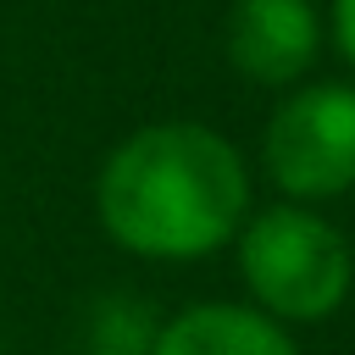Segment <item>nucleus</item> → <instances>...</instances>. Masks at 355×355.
I'll list each match as a JSON object with an SVG mask.
<instances>
[{
    "label": "nucleus",
    "instance_id": "nucleus-1",
    "mask_svg": "<svg viewBox=\"0 0 355 355\" xmlns=\"http://www.w3.org/2000/svg\"><path fill=\"white\" fill-rule=\"evenodd\" d=\"M255 211L244 150L194 116H166L122 133L94 172L100 233L155 266H189L233 244Z\"/></svg>",
    "mask_w": 355,
    "mask_h": 355
},
{
    "label": "nucleus",
    "instance_id": "nucleus-2",
    "mask_svg": "<svg viewBox=\"0 0 355 355\" xmlns=\"http://www.w3.org/2000/svg\"><path fill=\"white\" fill-rule=\"evenodd\" d=\"M233 266L244 300L283 327H316L338 316L355 288V244L316 205H261L233 233Z\"/></svg>",
    "mask_w": 355,
    "mask_h": 355
},
{
    "label": "nucleus",
    "instance_id": "nucleus-3",
    "mask_svg": "<svg viewBox=\"0 0 355 355\" xmlns=\"http://www.w3.org/2000/svg\"><path fill=\"white\" fill-rule=\"evenodd\" d=\"M261 172L294 205L355 189V78H305L277 94L261 128Z\"/></svg>",
    "mask_w": 355,
    "mask_h": 355
},
{
    "label": "nucleus",
    "instance_id": "nucleus-4",
    "mask_svg": "<svg viewBox=\"0 0 355 355\" xmlns=\"http://www.w3.org/2000/svg\"><path fill=\"white\" fill-rule=\"evenodd\" d=\"M327 44V17L316 0H233L222 22L227 67L255 89H294L311 78Z\"/></svg>",
    "mask_w": 355,
    "mask_h": 355
},
{
    "label": "nucleus",
    "instance_id": "nucleus-5",
    "mask_svg": "<svg viewBox=\"0 0 355 355\" xmlns=\"http://www.w3.org/2000/svg\"><path fill=\"white\" fill-rule=\"evenodd\" d=\"M150 355H300L294 327L250 300H194L155 327Z\"/></svg>",
    "mask_w": 355,
    "mask_h": 355
},
{
    "label": "nucleus",
    "instance_id": "nucleus-6",
    "mask_svg": "<svg viewBox=\"0 0 355 355\" xmlns=\"http://www.w3.org/2000/svg\"><path fill=\"white\" fill-rule=\"evenodd\" d=\"M155 327H161V322L150 316L144 300L111 294V300H100L94 316H89V355H150Z\"/></svg>",
    "mask_w": 355,
    "mask_h": 355
},
{
    "label": "nucleus",
    "instance_id": "nucleus-7",
    "mask_svg": "<svg viewBox=\"0 0 355 355\" xmlns=\"http://www.w3.org/2000/svg\"><path fill=\"white\" fill-rule=\"evenodd\" d=\"M327 33H333L338 61H344L349 78H355V0H333V11H327Z\"/></svg>",
    "mask_w": 355,
    "mask_h": 355
},
{
    "label": "nucleus",
    "instance_id": "nucleus-8",
    "mask_svg": "<svg viewBox=\"0 0 355 355\" xmlns=\"http://www.w3.org/2000/svg\"><path fill=\"white\" fill-rule=\"evenodd\" d=\"M349 300H355V288H349Z\"/></svg>",
    "mask_w": 355,
    "mask_h": 355
}]
</instances>
